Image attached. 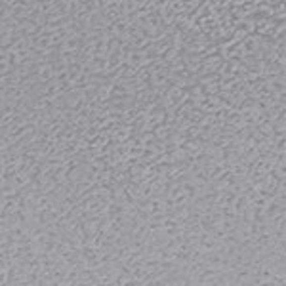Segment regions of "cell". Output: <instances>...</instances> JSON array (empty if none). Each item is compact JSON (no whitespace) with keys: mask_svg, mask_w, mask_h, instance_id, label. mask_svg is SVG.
<instances>
[{"mask_svg":"<svg viewBox=\"0 0 286 286\" xmlns=\"http://www.w3.org/2000/svg\"><path fill=\"white\" fill-rule=\"evenodd\" d=\"M153 44V40L149 39V37H140V39H134L130 42V48L132 50H145L147 46H151Z\"/></svg>","mask_w":286,"mask_h":286,"instance_id":"277c9868","label":"cell"},{"mask_svg":"<svg viewBox=\"0 0 286 286\" xmlns=\"http://www.w3.org/2000/svg\"><path fill=\"white\" fill-rule=\"evenodd\" d=\"M172 132H176L170 124H160V126H156L155 130H153V134H155V138L158 140V142H166L170 136H172Z\"/></svg>","mask_w":286,"mask_h":286,"instance_id":"3957f363","label":"cell"},{"mask_svg":"<svg viewBox=\"0 0 286 286\" xmlns=\"http://www.w3.org/2000/svg\"><path fill=\"white\" fill-rule=\"evenodd\" d=\"M265 88L271 92V95H285L286 92V73L285 75H277V77L263 78Z\"/></svg>","mask_w":286,"mask_h":286,"instance_id":"6da1fadb","label":"cell"},{"mask_svg":"<svg viewBox=\"0 0 286 286\" xmlns=\"http://www.w3.org/2000/svg\"><path fill=\"white\" fill-rule=\"evenodd\" d=\"M23 208V202H21V196H10V198H2L0 200V212L2 216H10V214H17L19 210Z\"/></svg>","mask_w":286,"mask_h":286,"instance_id":"7a4b0ae2","label":"cell"}]
</instances>
